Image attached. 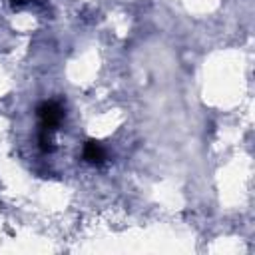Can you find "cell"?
I'll return each instance as SVG.
<instances>
[{"label": "cell", "instance_id": "obj_2", "mask_svg": "<svg viewBox=\"0 0 255 255\" xmlns=\"http://www.w3.org/2000/svg\"><path fill=\"white\" fill-rule=\"evenodd\" d=\"M82 155H84V159H86L88 163H92V165H104L106 159H108V151H106L104 145H102L100 141H96V139H88V141L84 143Z\"/></svg>", "mask_w": 255, "mask_h": 255}, {"label": "cell", "instance_id": "obj_3", "mask_svg": "<svg viewBox=\"0 0 255 255\" xmlns=\"http://www.w3.org/2000/svg\"><path fill=\"white\" fill-rule=\"evenodd\" d=\"M10 4H12V8H14V10H22V8H26V6L34 4V0H10Z\"/></svg>", "mask_w": 255, "mask_h": 255}, {"label": "cell", "instance_id": "obj_1", "mask_svg": "<svg viewBox=\"0 0 255 255\" xmlns=\"http://www.w3.org/2000/svg\"><path fill=\"white\" fill-rule=\"evenodd\" d=\"M36 116L40 120V129L54 133L58 129V126L62 124V120H64V108L56 100H44V102L38 104Z\"/></svg>", "mask_w": 255, "mask_h": 255}]
</instances>
